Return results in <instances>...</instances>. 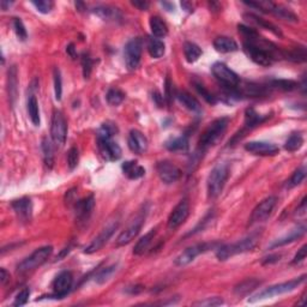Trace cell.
<instances>
[{"label": "cell", "instance_id": "obj_1", "mask_svg": "<svg viewBox=\"0 0 307 307\" xmlns=\"http://www.w3.org/2000/svg\"><path fill=\"white\" fill-rule=\"evenodd\" d=\"M229 178V166L227 163H219L212 168L206 180V191L208 197L214 199L217 198L225 187L227 180Z\"/></svg>", "mask_w": 307, "mask_h": 307}, {"label": "cell", "instance_id": "obj_2", "mask_svg": "<svg viewBox=\"0 0 307 307\" xmlns=\"http://www.w3.org/2000/svg\"><path fill=\"white\" fill-rule=\"evenodd\" d=\"M229 124V118L223 117L212 122L209 127L204 131L199 139V150L205 151L206 149L212 145H216L222 139L223 134Z\"/></svg>", "mask_w": 307, "mask_h": 307}, {"label": "cell", "instance_id": "obj_3", "mask_svg": "<svg viewBox=\"0 0 307 307\" xmlns=\"http://www.w3.org/2000/svg\"><path fill=\"white\" fill-rule=\"evenodd\" d=\"M305 281H306V275H303V276H300L298 278H293V280L288 281V282L278 283V285L271 286V287H269V288L264 289V291L254 294L252 298H249L248 303H251V304L257 303V301H260L264 299H270V298L277 297V295H282V294H286V293L293 292L294 289H297L298 287L303 285Z\"/></svg>", "mask_w": 307, "mask_h": 307}, {"label": "cell", "instance_id": "obj_4", "mask_svg": "<svg viewBox=\"0 0 307 307\" xmlns=\"http://www.w3.org/2000/svg\"><path fill=\"white\" fill-rule=\"evenodd\" d=\"M258 243V235L257 234H252L249 237L245 238V239L240 240V242L231 244V245H223L217 249L216 252V257L219 260H227L229 259L231 257L235 256V254L244 253V252L251 251L256 247Z\"/></svg>", "mask_w": 307, "mask_h": 307}, {"label": "cell", "instance_id": "obj_5", "mask_svg": "<svg viewBox=\"0 0 307 307\" xmlns=\"http://www.w3.org/2000/svg\"><path fill=\"white\" fill-rule=\"evenodd\" d=\"M52 252H53V247H52V246H44V247L35 249L29 257L25 258L23 262L17 265V271H18L19 274H25V272L35 270L36 268H39L42 264L47 262L48 258L51 257Z\"/></svg>", "mask_w": 307, "mask_h": 307}, {"label": "cell", "instance_id": "obj_6", "mask_svg": "<svg viewBox=\"0 0 307 307\" xmlns=\"http://www.w3.org/2000/svg\"><path fill=\"white\" fill-rule=\"evenodd\" d=\"M143 52V40L140 37L131 39L125 46L124 57L125 64L128 70H136L140 64Z\"/></svg>", "mask_w": 307, "mask_h": 307}, {"label": "cell", "instance_id": "obj_7", "mask_svg": "<svg viewBox=\"0 0 307 307\" xmlns=\"http://www.w3.org/2000/svg\"><path fill=\"white\" fill-rule=\"evenodd\" d=\"M67 136V122L60 111H54L52 116L51 124V137L56 145L62 146L66 142Z\"/></svg>", "mask_w": 307, "mask_h": 307}, {"label": "cell", "instance_id": "obj_8", "mask_svg": "<svg viewBox=\"0 0 307 307\" xmlns=\"http://www.w3.org/2000/svg\"><path fill=\"white\" fill-rule=\"evenodd\" d=\"M144 220H145V212L144 211H139L137 214V216L134 217L133 220L128 223V226L126 227L124 231L119 234L117 239V246H125L127 244H130L134 238L138 235V233L142 229L143 225H144Z\"/></svg>", "mask_w": 307, "mask_h": 307}, {"label": "cell", "instance_id": "obj_9", "mask_svg": "<svg viewBox=\"0 0 307 307\" xmlns=\"http://www.w3.org/2000/svg\"><path fill=\"white\" fill-rule=\"evenodd\" d=\"M277 204V197L270 196L258 204L252 211L251 217H249V226L262 223L270 217V215L274 211L275 206Z\"/></svg>", "mask_w": 307, "mask_h": 307}, {"label": "cell", "instance_id": "obj_10", "mask_svg": "<svg viewBox=\"0 0 307 307\" xmlns=\"http://www.w3.org/2000/svg\"><path fill=\"white\" fill-rule=\"evenodd\" d=\"M244 52L257 65L266 67V66H270L274 62V54L262 47L248 44V42H244Z\"/></svg>", "mask_w": 307, "mask_h": 307}, {"label": "cell", "instance_id": "obj_11", "mask_svg": "<svg viewBox=\"0 0 307 307\" xmlns=\"http://www.w3.org/2000/svg\"><path fill=\"white\" fill-rule=\"evenodd\" d=\"M212 74L219 79L221 83L228 88H237L240 83V78L234 71H232L228 66L223 62H215L211 67Z\"/></svg>", "mask_w": 307, "mask_h": 307}, {"label": "cell", "instance_id": "obj_12", "mask_svg": "<svg viewBox=\"0 0 307 307\" xmlns=\"http://www.w3.org/2000/svg\"><path fill=\"white\" fill-rule=\"evenodd\" d=\"M118 227H119V222H118V221H116V222H111L107 227H105L95 239L84 248V253L93 254L95 253V252L100 251V249L108 243V240L111 239L112 235H113L114 232L117 231Z\"/></svg>", "mask_w": 307, "mask_h": 307}, {"label": "cell", "instance_id": "obj_13", "mask_svg": "<svg viewBox=\"0 0 307 307\" xmlns=\"http://www.w3.org/2000/svg\"><path fill=\"white\" fill-rule=\"evenodd\" d=\"M215 245H216V244H205L204 243V244H197V245L190 246V247H187L185 251H183L182 253L176 258L174 264L178 266L187 265V264L193 262V260L196 259L199 254L209 251V249H210L211 247H214Z\"/></svg>", "mask_w": 307, "mask_h": 307}, {"label": "cell", "instance_id": "obj_14", "mask_svg": "<svg viewBox=\"0 0 307 307\" xmlns=\"http://www.w3.org/2000/svg\"><path fill=\"white\" fill-rule=\"evenodd\" d=\"M188 215H190V204H188L187 199L180 200L176 205V208L173 209V211L171 212V215H169L167 222L168 228L171 231H176L177 228H179L187 220Z\"/></svg>", "mask_w": 307, "mask_h": 307}, {"label": "cell", "instance_id": "obj_15", "mask_svg": "<svg viewBox=\"0 0 307 307\" xmlns=\"http://www.w3.org/2000/svg\"><path fill=\"white\" fill-rule=\"evenodd\" d=\"M73 283V277L72 274L70 271H61L60 274L54 278L53 281V291L54 294L50 295V298H58L61 299L67 295V293L70 292L71 287Z\"/></svg>", "mask_w": 307, "mask_h": 307}, {"label": "cell", "instance_id": "obj_16", "mask_svg": "<svg viewBox=\"0 0 307 307\" xmlns=\"http://www.w3.org/2000/svg\"><path fill=\"white\" fill-rule=\"evenodd\" d=\"M157 174L165 184H173L182 177V171L171 161H161L156 166Z\"/></svg>", "mask_w": 307, "mask_h": 307}, {"label": "cell", "instance_id": "obj_17", "mask_svg": "<svg viewBox=\"0 0 307 307\" xmlns=\"http://www.w3.org/2000/svg\"><path fill=\"white\" fill-rule=\"evenodd\" d=\"M100 153L108 161H117L122 157V148L112 138H97Z\"/></svg>", "mask_w": 307, "mask_h": 307}, {"label": "cell", "instance_id": "obj_18", "mask_svg": "<svg viewBox=\"0 0 307 307\" xmlns=\"http://www.w3.org/2000/svg\"><path fill=\"white\" fill-rule=\"evenodd\" d=\"M245 150L249 154L258 156H275L278 154L280 149L277 145L268 142H248L245 144Z\"/></svg>", "mask_w": 307, "mask_h": 307}, {"label": "cell", "instance_id": "obj_19", "mask_svg": "<svg viewBox=\"0 0 307 307\" xmlns=\"http://www.w3.org/2000/svg\"><path fill=\"white\" fill-rule=\"evenodd\" d=\"M94 208H95V199L94 196H89L84 199L78 200L76 203V219L79 223L88 222L90 219L91 214H93Z\"/></svg>", "mask_w": 307, "mask_h": 307}, {"label": "cell", "instance_id": "obj_20", "mask_svg": "<svg viewBox=\"0 0 307 307\" xmlns=\"http://www.w3.org/2000/svg\"><path fill=\"white\" fill-rule=\"evenodd\" d=\"M13 211L16 212L17 217L23 222H28L31 220V215H33V204H31L30 198L22 197L19 199L13 200L12 204Z\"/></svg>", "mask_w": 307, "mask_h": 307}, {"label": "cell", "instance_id": "obj_21", "mask_svg": "<svg viewBox=\"0 0 307 307\" xmlns=\"http://www.w3.org/2000/svg\"><path fill=\"white\" fill-rule=\"evenodd\" d=\"M127 144L131 151H133L134 154L142 155L148 150V139L138 130H132L130 132L127 138Z\"/></svg>", "mask_w": 307, "mask_h": 307}, {"label": "cell", "instance_id": "obj_22", "mask_svg": "<svg viewBox=\"0 0 307 307\" xmlns=\"http://www.w3.org/2000/svg\"><path fill=\"white\" fill-rule=\"evenodd\" d=\"M306 233V226L305 225H300L298 226L297 228H294L293 231L289 232L288 234L285 235V237L280 238L277 239L276 242L272 243L270 245V248H277V247H282V246L288 245V244H292L297 240H299L300 238H303Z\"/></svg>", "mask_w": 307, "mask_h": 307}, {"label": "cell", "instance_id": "obj_23", "mask_svg": "<svg viewBox=\"0 0 307 307\" xmlns=\"http://www.w3.org/2000/svg\"><path fill=\"white\" fill-rule=\"evenodd\" d=\"M122 168L125 176L131 180L140 179L145 174L144 167H142L137 161H126L123 163Z\"/></svg>", "mask_w": 307, "mask_h": 307}, {"label": "cell", "instance_id": "obj_24", "mask_svg": "<svg viewBox=\"0 0 307 307\" xmlns=\"http://www.w3.org/2000/svg\"><path fill=\"white\" fill-rule=\"evenodd\" d=\"M214 48L220 53H232L239 50V46L231 37L220 36L214 40Z\"/></svg>", "mask_w": 307, "mask_h": 307}, {"label": "cell", "instance_id": "obj_25", "mask_svg": "<svg viewBox=\"0 0 307 307\" xmlns=\"http://www.w3.org/2000/svg\"><path fill=\"white\" fill-rule=\"evenodd\" d=\"M149 24H150V29L151 33H153L154 37L156 39H163L168 35V27L166 24L165 21L162 18L157 16H153L149 21Z\"/></svg>", "mask_w": 307, "mask_h": 307}, {"label": "cell", "instance_id": "obj_26", "mask_svg": "<svg viewBox=\"0 0 307 307\" xmlns=\"http://www.w3.org/2000/svg\"><path fill=\"white\" fill-rule=\"evenodd\" d=\"M166 149L169 151H174V153H184V151L188 150V138L186 136H179L169 138L167 142L165 143Z\"/></svg>", "mask_w": 307, "mask_h": 307}, {"label": "cell", "instance_id": "obj_27", "mask_svg": "<svg viewBox=\"0 0 307 307\" xmlns=\"http://www.w3.org/2000/svg\"><path fill=\"white\" fill-rule=\"evenodd\" d=\"M268 118L269 116H260L253 108H248L245 113V127H244V130H252V128L265 122Z\"/></svg>", "mask_w": 307, "mask_h": 307}, {"label": "cell", "instance_id": "obj_28", "mask_svg": "<svg viewBox=\"0 0 307 307\" xmlns=\"http://www.w3.org/2000/svg\"><path fill=\"white\" fill-rule=\"evenodd\" d=\"M244 17H245V18H247V21L254 23V24H256V25H259V27L263 28V29L271 31V33L275 34V35L282 36V33H281V30L278 29L276 25L272 24L271 22L266 21V19L260 18L259 16L253 15V13H246V15L244 16Z\"/></svg>", "mask_w": 307, "mask_h": 307}, {"label": "cell", "instance_id": "obj_29", "mask_svg": "<svg viewBox=\"0 0 307 307\" xmlns=\"http://www.w3.org/2000/svg\"><path fill=\"white\" fill-rule=\"evenodd\" d=\"M178 100L185 108L190 110L192 112H200V103L196 97H193L187 91H179L177 94Z\"/></svg>", "mask_w": 307, "mask_h": 307}, {"label": "cell", "instance_id": "obj_30", "mask_svg": "<svg viewBox=\"0 0 307 307\" xmlns=\"http://www.w3.org/2000/svg\"><path fill=\"white\" fill-rule=\"evenodd\" d=\"M155 235H156V228L150 229V231H149L144 237L140 238V239L138 240V243H137L136 246H134L133 254H136V256H140V254L144 253L146 249H148L149 245H150L151 242L154 240Z\"/></svg>", "mask_w": 307, "mask_h": 307}, {"label": "cell", "instance_id": "obj_31", "mask_svg": "<svg viewBox=\"0 0 307 307\" xmlns=\"http://www.w3.org/2000/svg\"><path fill=\"white\" fill-rule=\"evenodd\" d=\"M146 47H148V52L151 56V58L159 59L165 54V44H163V41H161L160 39H156V37L148 39Z\"/></svg>", "mask_w": 307, "mask_h": 307}, {"label": "cell", "instance_id": "obj_32", "mask_svg": "<svg viewBox=\"0 0 307 307\" xmlns=\"http://www.w3.org/2000/svg\"><path fill=\"white\" fill-rule=\"evenodd\" d=\"M97 17L103 19V21H111V19H116L119 17V11L118 8H114L108 5H101V6H96L93 10Z\"/></svg>", "mask_w": 307, "mask_h": 307}, {"label": "cell", "instance_id": "obj_33", "mask_svg": "<svg viewBox=\"0 0 307 307\" xmlns=\"http://www.w3.org/2000/svg\"><path fill=\"white\" fill-rule=\"evenodd\" d=\"M184 56H185L187 62H194L199 59V57L202 56V50L200 47L193 42H185L184 44Z\"/></svg>", "mask_w": 307, "mask_h": 307}, {"label": "cell", "instance_id": "obj_34", "mask_svg": "<svg viewBox=\"0 0 307 307\" xmlns=\"http://www.w3.org/2000/svg\"><path fill=\"white\" fill-rule=\"evenodd\" d=\"M41 150L44 155V161L48 168L53 167L54 163V146L48 138H44L41 143Z\"/></svg>", "mask_w": 307, "mask_h": 307}, {"label": "cell", "instance_id": "obj_35", "mask_svg": "<svg viewBox=\"0 0 307 307\" xmlns=\"http://www.w3.org/2000/svg\"><path fill=\"white\" fill-rule=\"evenodd\" d=\"M259 285L260 281L254 280V278H248V280L243 281L242 283H239V285L235 287L234 292L235 294L238 295H247L248 293L254 291Z\"/></svg>", "mask_w": 307, "mask_h": 307}, {"label": "cell", "instance_id": "obj_36", "mask_svg": "<svg viewBox=\"0 0 307 307\" xmlns=\"http://www.w3.org/2000/svg\"><path fill=\"white\" fill-rule=\"evenodd\" d=\"M28 114H29V118L33 123V125L40 126V111H39V103H37L36 97L34 95H30L29 99H28Z\"/></svg>", "mask_w": 307, "mask_h": 307}, {"label": "cell", "instance_id": "obj_37", "mask_svg": "<svg viewBox=\"0 0 307 307\" xmlns=\"http://www.w3.org/2000/svg\"><path fill=\"white\" fill-rule=\"evenodd\" d=\"M271 13L276 15L280 18L285 19V21H292V22H298L299 21V17L295 15L291 8H287L285 6H281V5H274L272 7Z\"/></svg>", "mask_w": 307, "mask_h": 307}, {"label": "cell", "instance_id": "obj_38", "mask_svg": "<svg viewBox=\"0 0 307 307\" xmlns=\"http://www.w3.org/2000/svg\"><path fill=\"white\" fill-rule=\"evenodd\" d=\"M304 144V138L301 136V133L299 132H295V133H292L291 136L288 137V139L286 140L285 149L289 153H294V151L299 150V149Z\"/></svg>", "mask_w": 307, "mask_h": 307}, {"label": "cell", "instance_id": "obj_39", "mask_svg": "<svg viewBox=\"0 0 307 307\" xmlns=\"http://www.w3.org/2000/svg\"><path fill=\"white\" fill-rule=\"evenodd\" d=\"M125 100V93L118 88H112L107 93V102L111 106H119Z\"/></svg>", "mask_w": 307, "mask_h": 307}, {"label": "cell", "instance_id": "obj_40", "mask_svg": "<svg viewBox=\"0 0 307 307\" xmlns=\"http://www.w3.org/2000/svg\"><path fill=\"white\" fill-rule=\"evenodd\" d=\"M17 84H18V82H17V70L15 66H12L8 70V95H10L12 102L17 94Z\"/></svg>", "mask_w": 307, "mask_h": 307}, {"label": "cell", "instance_id": "obj_41", "mask_svg": "<svg viewBox=\"0 0 307 307\" xmlns=\"http://www.w3.org/2000/svg\"><path fill=\"white\" fill-rule=\"evenodd\" d=\"M306 178V167L305 166H303V167L298 168L297 171L293 173V176L291 177V179H289L288 184H287V186H288L289 188L295 187V186L300 185L301 183L304 182V179Z\"/></svg>", "mask_w": 307, "mask_h": 307}, {"label": "cell", "instance_id": "obj_42", "mask_svg": "<svg viewBox=\"0 0 307 307\" xmlns=\"http://www.w3.org/2000/svg\"><path fill=\"white\" fill-rule=\"evenodd\" d=\"M271 87L281 89V90H285V91H292L299 87V84L294 81H287V79H275V81L271 82Z\"/></svg>", "mask_w": 307, "mask_h": 307}, {"label": "cell", "instance_id": "obj_43", "mask_svg": "<svg viewBox=\"0 0 307 307\" xmlns=\"http://www.w3.org/2000/svg\"><path fill=\"white\" fill-rule=\"evenodd\" d=\"M193 84H194V88H196V90L198 91V94H199V95H202V97L205 100L206 102L210 103V105H215V103L217 102L216 97L212 95L210 91H209L208 89L204 87V85L200 84V83H198V82H194Z\"/></svg>", "mask_w": 307, "mask_h": 307}, {"label": "cell", "instance_id": "obj_44", "mask_svg": "<svg viewBox=\"0 0 307 307\" xmlns=\"http://www.w3.org/2000/svg\"><path fill=\"white\" fill-rule=\"evenodd\" d=\"M54 93H56V100L60 101L62 95V82H61V74L58 67L54 68Z\"/></svg>", "mask_w": 307, "mask_h": 307}, {"label": "cell", "instance_id": "obj_45", "mask_svg": "<svg viewBox=\"0 0 307 307\" xmlns=\"http://www.w3.org/2000/svg\"><path fill=\"white\" fill-rule=\"evenodd\" d=\"M117 270V265H112V266H108V268H105L103 270H101L99 272V275L96 276V282L97 283H105L107 282L108 280L112 277V275L114 274Z\"/></svg>", "mask_w": 307, "mask_h": 307}, {"label": "cell", "instance_id": "obj_46", "mask_svg": "<svg viewBox=\"0 0 307 307\" xmlns=\"http://www.w3.org/2000/svg\"><path fill=\"white\" fill-rule=\"evenodd\" d=\"M82 67H83V76L85 79H88L93 70V60L88 53L82 54Z\"/></svg>", "mask_w": 307, "mask_h": 307}, {"label": "cell", "instance_id": "obj_47", "mask_svg": "<svg viewBox=\"0 0 307 307\" xmlns=\"http://www.w3.org/2000/svg\"><path fill=\"white\" fill-rule=\"evenodd\" d=\"M31 4L41 13H50L54 6V2L51 0H39V1H33Z\"/></svg>", "mask_w": 307, "mask_h": 307}, {"label": "cell", "instance_id": "obj_48", "mask_svg": "<svg viewBox=\"0 0 307 307\" xmlns=\"http://www.w3.org/2000/svg\"><path fill=\"white\" fill-rule=\"evenodd\" d=\"M13 29H15L16 35L21 41H25V40H27V29H25L24 24H23V22L19 18H15V21H13Z\"/></svg>", "mask_w": 307, "mask_h": 307}, {"label": "cell", "instance_id": "obj_49", "mask_svg": "<svg viewBox=\"0 0 307 307\" xmlns=\"http://www.w3.org/2000/svg\"><path fill=\"white\" fill-rule=\"evenodd\" d=\"M78 161H79L78 150H77V148H71L70 150H68V154H67L68 168H70L71 171H73V169L77 167V165H78Z\"/></svg>", "mask_w": 307, "mask_h": 307}, {"label": "cell", "instance_id": "obj_50", "mask_svg": "<svg viewBox=\"0 0 307 307\" xmlns=\"http://www.w3.org/2000/svg\"><path fill=\"white\" fill-rule=\"evenodd\" d=\"M30 297V289L29 288H24L22 289L18 294L16 295L15 301H13V306H23L28 303Z\"/></svg>", "mask_w": 307, "mask_h": 307}, {"label": "cell", "instance_id": "obj_51", "mask_svg": "<svg viewBox=\"0 0 307 307\" xmlns=\"http://www.w3.org/2000/svg\"><path fill=\"white\" fill-rule=\"evenodd\" d=\"M286 57H287V59L294 60V61H305V60H306V51L304 47L297 48V50L287 53Z\"/></svg>", "mask_w": 307, "mask_h": 307}, {"label": "cell", "instance_id": "obj_52", "mask_svg": "<svg viewBox=\"0 0 307 307\" xmlns=\"http://www.w3.org/2000/svg\"><path fill=\"white\" fill-rule=\"evenodd\" d=\"M223 304V299H221L219 297L214 298H208V299L200 300L194 303V306H206V307H214V306H220Z\"/></svg>", "mask_w": 307, "mask_h": 307}, {"label": "cell", "instance_id": "obj_53", "mask_svg": "<svg viewBox=\"0 0 307 307\" xmlns=\"http://www.w3.org/2000/svg\"><path fill=\"white\" fill-rule=\"evenodd\" d=\"M306 254H307V245H304L303 247H301L299 251H298V253L295 254V257L293 258L292 264H299V263H301L306 258Z\"/></svg>", "mask_w": 307, "mask_h": 307}, {"label": "cell", "instance_id": "obj_54", "mask_svg": "<svg viewBox=\"0 0 307 307\" xmlns=\"http://www.w3.org/2000/svg\"><path fill=\"white\" fill-rule=\"evenodd\" d=\"M132 5L140 11H146L150 4H149L148 1H144V0H136V1H132Z\"/></svg>", "mask_w": 307, "mask_h": 307}, {"label": "cell", "instance_id": "obj_55", "mask_svg": "<svg viewBox=\"0 0 307 307\" xmlns=\"http://www.w3.org/2000/svg\"><path fill=\"white\" fill-rule=\"evenodd\" d=\"M8 280H10V274L4 268H1V270H0V282H1V285H6Z\"/></svg>", "mask_w": 307, "mask_h": 307}, {"label": "cell", "instance_id": "obj_56", "mask_svg": "<svg viewBox=\"0 0 307 307\" xmlns=\"http://www.w3.org/2000/svg\"><path fill=\"white\" fill-rule=\"evenodd\" d=\"M172 88H173V87H172L171 79L167 78V81H166V97H167L168 102H171L172 96H173V94L171 93V89H172Z\"/></svg>", "mask_w": 307, "mask_h": 307}, {"label": "cell", "instance_id": "obj_57", "mask_svg": "<svg viewBox=\"0 0 307 307\" xmlns=\"http://www.w3.org/2000/svg\"><path fill=\"white\" fill-rule=\"evenodd\" d=\"M66 52H67V53L70 54L71 58H73V59H74V58H76V57H77V56H76V53H74V46H73L72 44H71L70 46H68L67 48H66Z\"/></svg>", "mask_w": 307, "mask_h": 307}, {"label": "cell", "instance_id": "obj_58", "mask_svg": "<svg viewBox=\"0 0 307 307\" xmlns=\"http://www.w3.org/2000/svg\"><path fill=\"white\" fill-rule=\"evenodd\" d=\"M182 6L184 8H186V11H193V7H192V5L190 4V2H182Z\"/></svg>", "mask_w": 307, "mask_h": 307}, {"label": "cell", "instance_id": "obj_59", "mask_svg": "<svg viewBox=\"0 0 307 307\" xmlns=\"http://www.w3.org/2000/svg\"><path fill=\"white\" fill-rule=\"evenodd\" d=\"M0 5H1V8L2 10H7V6H11V5H12V2H7V1H5V0H2L1 2H0Z\"/></svg>", "mask_w": 307, "mask_h": 307}]
</instances>
